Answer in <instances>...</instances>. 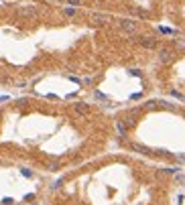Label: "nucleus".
<instances>
[{
  "mask_svg": "<svg viewBox=\"0 0 185 205\" xmlns=\"http://www.w3.org/2000/svg\"><path fill=\"white\" fill-rule=\"evenodd\" d=\"M181 118L185 120V108H181Z\"/></svg>",
  "mask_w": 185,
  "mask_h": 205,
  "instance_id": "nucleus-1",
  "label": "nucleus"
}]
</instances>
